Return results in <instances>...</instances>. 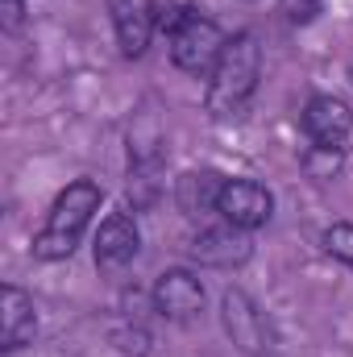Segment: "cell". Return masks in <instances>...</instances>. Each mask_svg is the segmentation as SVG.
<instances>
[{
	"label": "cell",
	"mask_w": 353,
	"mask_h": 357,
	"mask_svg": "<svg viewBox=\"0 0 353 357\" xmlns=\"http://www.w3.org/2000/svg\"><path fill=\"white\" fill-rule=\"evenodd\" d=\"M303 133L312 146H345L353 133V108L341 96H312L303 108Z\"/></svg>",
	"instance_id": "30bf717a"
},
{
	"label": "cell",
	"mask_w": 353,
	"mask_h": 357,
	"mask_svg": "<svg viewBox=\"0 0 353 357\" xmlns=\"http://www.w3.org/2000/svg\"><path fill=\"white\" fill-rule=\"evenodd\" d=\"M137 250H142L137 216H133V212H108V216L100 220V233H96V245H91L96 266L104 270V274L125 270L133 258H137Z\"/></svg>",
	"instance_id": "8992f818"
},
{
	"label": "cell",
	"mask_w": 353,
	"mask_h": 357,
	"mask_svg": "<svg viewBox=\"0 0 353 357\" xmlns=\"http://www.w3.org/2000/svg\"><path fill=\"white\" fill-rule=\"evenodd\" d=\"M250 254H254L250 233H246V229H237V225H229V220H225L220 229H204V233L191 241V258H195L200 266L229 270V266L250 262Z\"/></svg>",
	"instance_id": "9c48e42d"
},
{
	"label": "cell",
	"mask_w": 353,
	"mask_h": 357,
	"mask_svg": "<svg viewBox=\"0 0 353 357\" xmlns=\"http://www.w3.org/2000/svg\"><path fill=\"white\" fill-rule=\"evenodd\" d=\"M100 199H104L100 183H91V178L67 183V187L59 191V199L50 204V216H46L42 233L33 237V258H42V262H63V258H71L75 245H80V237L88 233L91 216L100 212Z\"/></svg>",
	"instance_id": "7a4b0ae2"
},
{
	"label": "cell",
	"mask_w": 353,
	"mask_h": 357,
	"mask_svg": "<svg viewBox=\"0 0 353 357\" xmlns=\"http://www.w3.org/2000/svg\"><path fill=\"white\" fill-rule=\"evenodd\" d=\"M220 191H225V175H216V171H187V175H179V183H175V204L187 216L216 212Z\"/></svg>",
	"instance_id": "7c38bea8"
},
{
	"label": "cell",
	"mask_w": 353,
	"mask_h": 357,
	"mask_svg": "<svg viewBox=\"0 0 353 357\" xmlns=\"http://www.w3.org/2000/svg\"><path fill=\"white\" fill-rule=\"evenodd\" d=\"M341 167H345L341 146H308V154H303V171L316 183H329L333 175H341Z\"/></svg>",
	"instance_id": "4fadbf2b"
},
{
	"label": "cell",
	"mask_w": 353,
	"mask_h": 357,
	"mask_svg": "<svg viewBox=\"0 0 353 357\" xmlns=\"http://www.w3.org/2000/svg\"><path fill=\"white\" fill-rule=\"evenodd\" d=\"M108 13H112V29H117L121 54L125 59H142L150 38H154V29H158L154 0H108Z\"/></svg>",
	"instance_id": "ba28073f"
},
{
	"label": "cell",
	"mask_w": 353,
	"mask_h": 357,
	"mask_svg": "<svg viewBox=\"0 0 353 357\" xmlns=\"http://www.w3.org/2000/svg\"><path fill=\"white\" fill-rule=\"evenodd\" d=\"M229 38L212 17L187 13V21L171 33V63L187 75H212V67L220 63Z\"/></svg>",
	"instance_id": "3957f363"
},
{
	"label": "cell",
	"mask_w": 353,
	"mask_h": 357,
	"mask_svg": "<svg viewBox=\"0 0 353 357\" xmlns=\"http://www.w3.org/2000/svg\"><path fill=\"white\" fill-rule=\"evenodd\" d=\"M21 17H25V0H0V25H4L8 33L21 25Z\"/></svg>",
	"instance_id": "2e32d148"
},
{
	"label": "cell",
	"mask_w": 353,
	"mask_h": 357,
	"mask_svg": "<svg viewBox=\"0 0 353 357\" xmlns=\"http://www.w3.org/2000/svg\"><path fill=\"white\" fill-rule=\"evenodd\" d=\"M320 0H278V13L291 21V25H312L316 17H320Z\"/></svg>",
	"instance_id": "9a60e30c"
},
{
	"label": "cell",
	"mask_w": 353,
	"mask_h": 357,
	"mask_svg": "<svg viewBox=\"0 0 353 357\" xmlns=\"http://www.w3.org/2000/svg\"><path fill=\"white\" fill-rule=\"evenodd\" d=\"M220 320H225V333L233 337V345L250 357H266L274 349V328H270V316L246 295V291H225L220 299Z\"/></svg>",
	"instance_id": "277c9868"
},
{
	"label": "cell",
	"mask_w": 353,
	"mask_h": 357,
	"mask_svg": "<svg viewBox=\"0 0 353 357\" xmlns=\"http://www.w3.org/2000/svg\"><path fill=\"white\" fill-rule=\"evenodd\" d=\"M154 312L163 320H175L187 324L204 312V282L191 274V270H163L158 282H154Z\"/></svg>",
	"instance_id": "52a82bcc"
},
{
	"label": "cell",
	"mask_w": 353,
	"mask_h": 357,
	"mask_svg": "<svg viewBox=\"0 0 353 357\" xmlns=\"http://www.w3.org/2000/svg\"><path fill=\"white\" fill-rule=\"evenodd\" d=\"M350 75H353V63H350Z\"/></svg>",
	"instance_id": "e0dca14e"
},
{
	"label": "cell",
	"mask_w": 353,
	"mask_h": 357,
	"mask_svg": "<svg viewBox=\"0 0 353 357\" xmlns=\"http://www.w3.org/2000/svg\"><path fill=\"white\" fill-rule=\"evenodd\" d=\"M258 79H262V46L250 29L233 33L220 63L212 67V79H208V112L216 121H229L237 112H246V104L254 100L258 91Z\"/></svg>",
	"instance_id": "6da1fadb"
},
{
	"label": "cell",
	"mask_w": 353,
	"mask_h": 357,
	"mask_svg": "<svg viewBox=\"0 0 353 357\" xmlns=\"http://www.w3.org/2000/svg\"><path fill=\"white\" fill-rule=\"evenodd\" d=\"M324 254L337 258V262H345V266L353 270V225H333V229H324Z\"/></svg>",
	"instance_id": "5bb4252c"
},
{
	"label": "cell",
	"mask_w": 353,
	"mask_h": 357,
	"mask_svg": "<svg viewBox=\"0 0 353 357\" xmlns=\"http://www.w3.org/2000/svg\"><path fill=\"white\" fill-rule=\"evenodd\" d=\"M33 333H38L33 299H29L21 287L4 282V287H0V349L13 354V349H21L25 341H33Z\"/></svg>",
	"instance_id": "8fae6325"
},
{
	"label": "cell",
	"mask_w": 353,
	"mask_h": 357,
	"mask_svg": "<svg viewBox=\"0 0 353 357\" xmlns=\"http://www.w3.org/2000/svg\"><path fill=\"white\" fill-rule=\"evenodd\" d=\"M216 212H220L229 225L254 233V229H262L266 220L274 216V195L266 191L258 178H225V191H220Z\"/></svg>",
	"instance_id": "5b68a950"
}]
</instances>
